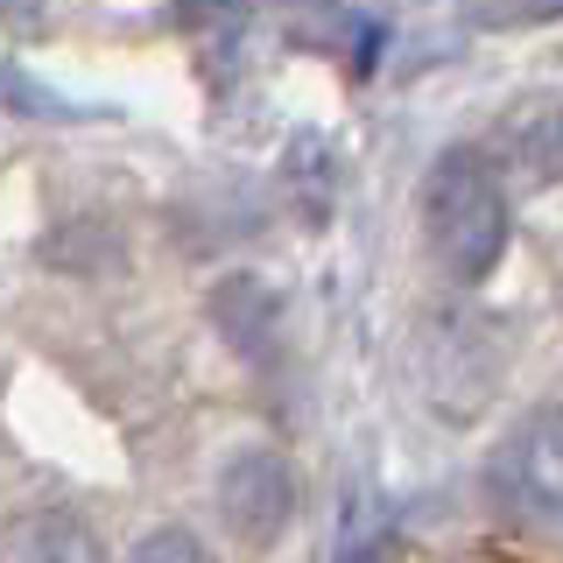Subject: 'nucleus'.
<instances>
[{"label":"nucleus","instance_id":"nucleus-6","mask_svg":"<svg viewBox=\"0 0 563 563\" xmlns=\"http://www.w3.org/2000/svg\"><path fill=\"white\" fill-rule=\"evenodd\" d=\"M128 563H219L205 550V536L198 528H184V521H163V528H148V536L128 550Z\"/></svg>","mask_w":563,"mask_h":563},{"label":"nucleus","instance_id":"nucleus-5","mask_svg":"<svg viewBox=\"0 0 563 563\" xmlns=\"http://www.w3.org/2000/svg\"><path fill=\"white\" fill-rule=\"evenodd\" d=\"M14 556L22 563H99V542L78 515H29L14 528Z\"/></svg>","mask_w":563,"mask_h":563},{"label":"nucleus","instance_id":"nucleus-4","mask_svg":"<svg viewBox=\"0 0 563 563\" xmlns=\"http://www.w3.org/2000/svg\"><path fill=\"white\" fill-rule=\"evenodd\" d=\"M500 472L528 507L563 515V409L556 401H542V409H528L515 422V437H507V451H500Z\"/></svg>","mask_w":563,"mask_h":563},{"label":"nucleus","instance_id":"nucleus-8","mask_svg":"<svg viewBox=\"0 0 563 563\" xmlns=\"http://www.w3.org/2000/svg\"><path fill=\"white\" fill-rule=\"evenodd\" d=\"M0 8H14V14H22V29H29L35 14H43V0H0Z\"/></svg>","mask_w":563,"mask_h":563},{"label":"nucleus","instance_id":"nucleus-3","mask_svg":"<svg viewBox=\"0 0 563 563\" xmlns=\"http://www.w3.org/2000/svg\"><path fill=\"white\" fill-rule=\"evenodd\" d=\"M500 184L515 190H550L563 184V99H528L500 120Z\"/></svg>","mask_w":563,"mask_h":563},{"label":"nucleus","instance_id":"nucleus-7","mask_svg":"<svg viewBox=\"0 0 563 563\" xmlns=\"http://www.w3.org/2000/svg\"><path fill=\"white\" fill-rule=\"evenodd\" d=\"M479 22H542V14H563V0H479Z\"/></svg>","mask_w":563,"mask_h":563},{"label":"nucleus","instance_id":"nucleus-1","mask_svg":"<svg viewBox=\"0 0 563 563\" xmlns=\"http://www.w3.org/2000/svg\"><path fill=\"white\" fill-rule=\"evenodd\" d=\"M422 240L451 282H486L507 254V184L479 148H444L422 176Z\"/></svg>","mask_w":563,"mask_h":563},{"label":"nucleus","instance_id":"nucleus-2","mask_svg":"<svg viewBox=\"0 0 563 563\" xmlns=\"http://www.w3.org/2000/svg\"><path fill=\"white\" fill-rule=\"evenodd\" d=\"M219 515L233 528L240 542H254V550H268V542L289 528L296 515V479L289 465H282L275 451H240L219 465Z\"/></svg>","mask_w":563,"mask_h":563}]
</instances>
